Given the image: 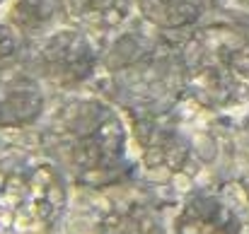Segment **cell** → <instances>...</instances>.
Wrapping results in <instances>:
<instances>
[{
    "instance_id": "obj_1",
    "label": "cell",
    "mask_w": 249,
    "mask_h": 234,
    "mask_svg": "<svg viewBox=\"0 0 249 234\" xmlns=\"http://www.w3.org/2000/svg\"><path fill=\"white\" fill-rule=\"evenodd\" d=\"M46 145L66 176L85 188L119 186L138 167L126 118L102 97L63 101L49 121Z\"/></svg>"
},
{
    "instance_id": "obj_2",
    "label": "cell",
    "mask_w": 249,
    "mask_h": 234,
    "mask_svg": "<svg viewBox=\"0 0 249 234\" xmlns=\"http://www.w3.org/2000/svg\"><path fill=\"white\" fill-rule=\"evenodd\" d=\"M186 97L203 111H237L249 104V34L232 24L196 29L179 53Z\"/></svg>"
},
{
    "instance_id": "obj_3",
    "label": "cell",
    "mask_w": 249,
    "mask_h": 234,
    "mask_svg": "<svg viewBox=\"0 0 249 234\" xmlns=\"http://www.w3.org/2000/svg\"><path fill=\"white\" fill-rule=\"evenodd\" d=\"M68 210V176L51 155L0 159V234H51Z\"/></svg>"
},
{
    "instance_id": "obj_4",
    "label": "cell",
    "mask_w": 249,
    "mask_h": 234,
    "mask_svg": "<svg viewBox=\"0 0 249 234\" xmlns=\"http://www.w3.org/2000/svg\"><path fill=\"white\" fill-rule=\"evenodd\" d=\"M34 61L44 80L73 89L97 73L99 51L83 27H56L39 39Z\"/></svg>"
},
{
    "instance_id": "obj_5",
    "label": "cell",
    "mask_w": 249,
    "mask_h": 234,
    "mask_svg": "<svg viewBox=\"0 0 249 234\" xmlns=\"http://www.w3.org/2000/svg\"><path fill=\"white\" fill-rule=\"evenodd\" d=\"M44 89L36 75L0 63V128L22 131L44 116Z\"/></svg>"
},
{
    "instance_id": "obj_6",
    "label": "cell",
    "mask_w": 249,
    "mask_h": 234,
    "mask_svg": "<svg viewBox=\"0 0 249 234\" xmlns=\"http://www.w3.org/2000/svg\"><path fill=\"white\" fill-rule=\"evenodd\" d=\"M240 210L215 191H194L174 217V234H242Z\"/></svg>"
},
{
    "instance_id": "obj_7",
    "label": "cell",
    "mask_w": 249,
    "mask_h": 234,
    "mask_svg": "<svg viewBox=\"0 0 249 234\" xmlns=\"http://www.w3.org/2000/svg\"><path fill=\"white\" fill-rule=\"evenodd\" d=\"M92 234H169L165 217L138 198H121L97 215Z\"/></svg>"
},
{
    "instance_id": "obj_8",
    "label": "cell",
    "mask_w": 249,
    "mask_h": 234,
    "mask_svg": "<svg viewBox=\"0 0 249 234\" xmlns=\"http://www.w3.org/2000/svg\"><path fill=\"white\" fill-rule=\"evenodd\" d=\"M66 7L83 29L107 34L119 29L131 17L136 0H66Z\"/></svg>"
},
{
    "instance_id": "obj_9",
    "label": "cell",
    "mask_w": 249,
    "mask_h": 234,
    "mask_svg": "<svg viewBox=\"0 0 249 234\" xmlns=\"http://www.w3.org/2000/svg\"><path fill=\"white\" fill-rule=\"evenodd\" d=\"M136 7L148 24L172 32L194 27L203 17L208 0H136Z\"/></svg>"
},
{
    "instance_id": "obj_10",
    "label": "cell",
    "mask_w": 249,
    "mask_h": 234,
    "mask_svg": "<svg viewBox=\"0 0 249 234\" xmlns=\"http://www.w3.org/2000/svg\"><path fill=\"white\" fill-rule=\"evenodd\" d=\"M68 10L61 0H15L10 7V24L24 36H46L61 27V15Z\"/></svg>"
},
{
    "instance_id": "obj_11",
    "label": "cell",
    "mask_w": 249,
    "mask_h": 234,
    "mask_svg": "<svg viewBox=\"0 0 249 234\" xmlns=\"http://www.w3.org/2000/svg\"><path fill=\"white\" fill-rule=\"evenodd\" d=\"M17 34L19 32L12 24H0V63H10V58L17 53L19 49Z\"/></svg>"
},
{
    "instance_id": "obj_12",
    "label": "cell",
    "mask_w": 249,
    "mask_h": 234,
    "mask_svg": "<svg viewBox=\"0 0 249 234\" xmlns=\"http://www.w3.org/2000/svg\"><path fill=\"white\" fill-rule=\"evenodd\" d=\"M242 138H245V155H247V167H249V118L245 121V126H242ZM242 193H245V201H249V171L247 176L242 179Z\"/></svg>"
},
{
    "instance_id": "obj_13",
    "label": "cell",
    "mask_w": 249,
    "mask_h": 234,
    "mask_svg": "<svg viewBox=\"0 0 249 234\" xmlns=\"http://www.w3.org/2000/svg\"><path fill=\"white\" fill-rule=\"evenodd\" d=\"M223 5H225L228 10L237 12V15L249 17V0H223Z\"/></svg>"
},
{
    "instance_id": "obj_14",
    "label": "cell",
    "mask_w": 249,
    "mask_h": 234,
    "mask_svg": "<svg viewBox=\"0 0 249 234\" xmlns=\"http://www.w3.org/2000/svg\"><path fill=\"white\" fill-rule=\"evenodd\" d=\"M0 5H5V0H0Z\"/></svg>"
}]
</instances>
